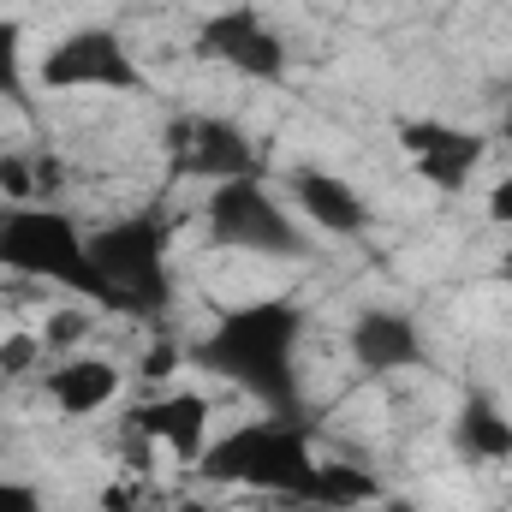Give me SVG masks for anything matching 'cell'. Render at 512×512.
<instances>
[{
    "instance_id": "cell-9",
    "label": "cell",
    "mask_w": 512,
    "mask_h": 512,
    "mask_svg": "<svg viewBox=\"0 0 512 512\" xmlns=\"http://www.w3.org/2000/svg\"><path fill=\"white\" fill-rule=\"evenodd\" d=\"M399 149L411 155V173L447 197H459L471 185V173L489 155V137L453 120H399Z\"/></svg>"
},
{
    "instance_id": "cell-7",
    "label": "cell",
    "mask_w": 512,
    "mask_h": 512,
    "mask_svg": "<svg viewBox=\"0 0 512 512\" xmlns=\"http://www.w3.org/2000/svg\"><path fill=\"white\" fill-rule=\"evenodd\" d=\"M167 167H173V179H209V185L262 179V155H256L251 131L221 114H173L167 120Z\"/></svg>"
},
{
    "instance_id": "cell-16",
    "label": "cell",
    "mask_w": 512,
    "mask_h": 512,
    "mask_svg": "<svg viewBox=\"0 0 512 512\" xmlns=\"http://www.w3.org/2000/svg\"><path fill=\"white\" fill-rule=\"evenodd\" d=\"M0 102L30 108V78H24V24L0 18Z\"/></svg>"
},
{
    "instance_id": "cell-3",
    "label": "cell",
    "mask_w": 512,
    "mask_h": 512,
    "mask_svg": "<svg viewBox=\"0 0 512 512\" xmlns=\"http://www.w3.org/2000/svg\"><path fill=\"white\" fill-rule=\"evenodd\" d=\"M90 262L108 286V310H126L143 322H161L173 310V274H167V215L137 209L114 227L90 233Z\"/></svg>"
},
{
    "instance_id": "cell-4",
    "label": "cell",
    "mask_w": 512,
    "mask_h": 512,
    "mask_svg": "<svg viewBox=\"0 0 512 512\" xmlns=\"http://www.w3.org/2000/svg\"><path fill=\"white\" fill-rule=\"evenodd\" d=\"M0 268L42 280V286H66L90 304H108V286L90 262V239L78 233V221L66 209H42V203H6L0 209Z\"/></svg>"
},
{
    "instance_id": "cell-23",
    "label": "cell",
    "mask_w": 512,
    "mask_h": 512,
    "mask_svg": "<svg viewBox=\"0 0 512 512\" xmlns=\"http://www.w3.org/2000/svg\"><path fill=\"white\" fill-rule=\"evenodd\" d=\"M102 512H137V495L126 483H114V489H102Z\"/></svg>"
},
{
    "instance_id": "cell-17",
    "label": "cell",
    "mask_w": 512,
    "mask_h": 512,
    "mask_svg": "<svg viewBox=\"0 0 512 512\" xmlns=\"http://www.w3.org/2000/svg\"><path fill=\"white\" fill-rule=\"evenodd\" d=\"M84 334H90V310H78V304H60V310L42 322V334H36V340H42V352L66 358V352H72Z\"/></svg>"
},
{
    "instance_id": "cell-20",
    "label": "cell",
    "mask_w": 512,
    "mask_h": 512,
    "mask_svg": "<svg viewBox=\"0 0 512 512\" xmlns=\"http://www.w3.org/2000/svg\"><path fill=\"white\" fill-rule=\"evenodd\" d=\"M0 512H42V495H36L30 483H12V477H0Z\"/></svg>"
},
{
    "instance_id": "cell-10",
    "label": "cell",
    "mask_w": 512,
    "mask_h": 512,
    "mask_svg": "<svg viewBox=\"0 0 512 512\" xmlns=\"http://www.w3.org/2000/svg\"><path fill=\"white\" fill-rule=\"evenodd\" d=\"M352 364L364 376H399V370H423L429 352H423V328L405 316V310H387V304H370L352 316Z\"/></svg>"
},
{
    "instance_id": "cell-22",
    "label": "cell",
    "mask_w": 512,
    "mask_h": 512,
    "mask_svg": "<svg viewBox=\"0 0 512 512\" xmlns=\"http://www.w3.org/2000/svg\"><path fill=\"white\" fill-rule=\"evenodd\" d=\"M489 221H495V227H512V179H501V185L489 191Z\"/></svg>"
},
{
    "instance_id": "cell-1",
    "label": "cell",
    "mask_w": 512,
    "mask_h": 512,
    "mask_svg": "<svg viewBox=\"0 0 512 512\" xmlns=\"http://www.w3.org/2000/svg\"><path fill=\"white\" fill-rule=\"evenodd\" d=\"M298 340H304V304L251 298V304H227L215 316V328L185 352V364L245 387L274 417H304V405H298Z\"/></svg>"
},
{
    "instance_id": "cell-14",
    "label": "cell",
    "mask_w": 512,
    "mask_h": 512,
    "mask_svg": "<svg viewBox=\"0 0 512 512\" xmlns=\"http://www.w3.org/2000/svg\"><path fill=\"white\" fill-rule=\"evenodd\" d=\"M453 453H459L465 465H501V459H512V417L483 393V387H471V393L459 399Z\"/></svg>"
},
{
    "instance_id": "cell-19",
    "label": "cell",
    "mask_w": 512,
    "mask_h": 512,
    "mask_svg": "<svg viewBox=\"0 0 512 512\" xmlns=\"http://www.w3.org/2000/svg\"><path fill=\"white\" fill-rule=\"evenodd\" d=\"M42 364V340L36 334H6L0 340V376H30Z\"/></svg>"
},
{
    "instance_id": "cell-25",
    "label": "cell",
    "mask_w": 512,
    "mask_h": 512,
    "mask_svg": "<svg viewBox=\"0 0 512 512\" xmlns=\"http://www.w3.org/2000/svg\"><path fill=\"white\" fill-rule=\"evenodd\" d=\"M501 280L512 286V251H501Z\"/></svg>"
},
{
    "instance_id": "cell-11",
    "label": "cell",
    "mask_w": 512,
    "mask_h": 512,
    "mask_svg": "<svg viewBox=\"0 0 512 512\" xmlns=\"http://www.w3.org/2000/svg\"><path fill=\"white\" fill-rule=\"evenodd\" d=\"M292 203L304 209L310 227H322V233H334V239H364V233L376 227L370 197H364L352 179L322 173V167H292Z\"/></svg>"
},
{
    "instance_id": "cell-15",
    "label": "cell",
    "mask_w": 512,
    "mask_h": 512,
    "mask_svg": "<svg viewBox=\"0 0 512 512\" xmlns=\"http://www.w3.org/2000/svg\"><path fill=\"white\" fill-rule=\"evenodd\" d=\"M382 501V477L370 465H352V459H328L322 477H316V512H352Z\"/></svg>"
},
{
    "instance_id": "cell-2",
    "label": "cell",
    "mask_w": 512,
    "mask_h": 512,
    "mask_svg": "<svg viewBox=\"0 0 512 512\" xmlns=\"http://www.w3.org/2000/svg\"><path fill=\"white\" fill-rule=\"evenodd\" d=\"M197 477L209 483H233V489H268L292 507H316V477H322V459L310 447V423L304 417H256L227 429L221 441L203 447L197 459Z\"/></svg>"
},
{
    "instance_id": "cell-27",
    "label": "cell",
    "mask_w": 512,
    "mask_h": 512,
    "mask_svg": "<svg viewBox=\"0 0 512 512\" xmlns=\"http://www.w3.org/2000/svg\"><path fill=\"white\" fill-rule=\"evenodd\" d=\"M191 512H203V507H191ZM239 512H280V507H239Z\"/></svg>"
},
{
    "instance_id": "cell-18",
    "label": "cell",
    "mask_w": 512,
    "mask_h": 512,
    "mask_svg": "<svg viewBox=\"0 0 512 512\" xmlns=\"http://www.w3.org/2000/svg\"><path fill=\"white\" fill-rule=\"evenodd\" d=\"M0 197L6 203H36V167L18 149H0Z\"/></svg>"
},
{
    "instance_id": "cell-12",
    "label": "cell",
    "mask_w": 512,
    "mask_h": 512,
    "mask_svg": "<svg viewBox=\"0 0 512 512\" xmlns=\"http://www.w3.org/2000/svg\"><path fill=\"white\" fill-rule=\"evenodd\" d=\"M131 429L149 435V441H167V453H173L179 465H197L203 447H209V399H203L197 387L143 399V405L131 411Z\"/></svg>"
},
{
    "instance_id": "cell-13",
    "label": "cell",
    "mask_w": 512,
    "mask_h": 512,
    "mask_svg": "<svg viewBox=\"0 0 512 512\" xmlns=\"http://www.w3.org/2000/svg\"><path fill=\"white\" fill-rule=\"evenodd\" d=\"M42 393L60 417H96L120 393V370L108 358H66L42 376Z\"/></svg>"
},
{
    "instance_id": "cell-6",
    "label": "cell",
    "mask_w": 512,
    "mask_h": 512,
    "mask_svg": "<svg viewBox=\"0 0 512 512\" xmlns=\"http://www.w3.org/2000/svg\"><path fill=\"white\" fill-rule=\"evenodd\" d=\"M209 239L221 251H245V256H304V233L298 221L274 203V191L262 179H233L209 191Z\"/></svg>"
},
{
    "instance_id": "cell-24",
    "label": "cell",
    "mask_w": 512,
    "mask_h": 512,
    "mask_svg": "<svg viewBox=\"0 0 512 512\" xmlns=\"http://www.w3.org/2000/svg\"><path fill=\"white\" fill-rule=\"evenodd\" d=\"M382 512H417V501H405V495H387Z\"/></svg>"
},
{
    "instance_id": "cell-5",
    "label": "cell",
    "mask_w": 512,
    "mask_h": 512,
    "mask_svg": "<svg viewBox=\"0 0 512 512\" xmlns=\"http://www.w3.org/2000/svg\"><path fill=\"white\" fill-rule=\"evenodd\" d=\"M36 84H42V90H120V96L149 90V78H143L137 54L126 48V36L108 30V24L66 30V36L36 60Z\"/></svg>"
},
{
    "instance_id": "cell-26",
    "label": "cell",
    "mask_w": 512,
    "mask_h": 512,
    "mask_svg": "<svg viewBox=\"0 0 512 512\" xmlns=\"http://www.w3.org/2000/svg\"><path fill=\"white\" fill-rule=\"evenodd\" d=\"M501 143L512 149V108H507V120H501Z\"/></svg>"
},
{
    "instance_id": "cell-21",
    "label": "cell",
    "mask_w": 512,
    "mask_h": 512,
    "mask_svg": "<svg viewBox=\"0 0 512 512\" xmlns=\"http://www.w3.org/2000/svg\"><path fill=\"white\" fill-rule=\"evenodd\" d=\"M173 364H179V346H155V352L143 358V382H161Z\"/></svg>"
},
{
    "instance_id": "cell-8",
    "label": "cell",
    "mask_w": 512,
    "mask_h": 512,
    "mask_svg": "<svg viewBox=\"0 0 512 512\" xmlns=\"http://www.w3.org/2000/svg\"><path fill=\"white\" fill-rule=\"evenodd\" d=\"M191 48H197V60H215V66H227L239 78H256V84H280L286 78V42H280V30L256 6H221V12H209L197 24Z\"/></svg>"
}]
</instances>
